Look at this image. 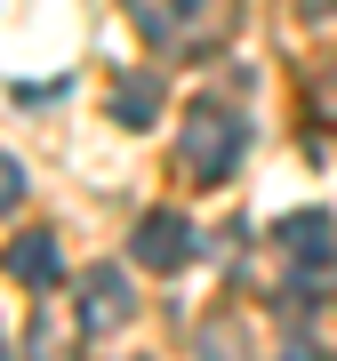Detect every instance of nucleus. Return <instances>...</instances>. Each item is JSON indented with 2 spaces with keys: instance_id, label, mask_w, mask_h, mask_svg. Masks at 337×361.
Segmentation results:
<instances>
[{
  "instance_id": "39448f33",
  "label": "nucleus",
  "mask_w": 337,
  "mask_h": 361,
  "mask_svg": "<svg viewBox=\"0 0 337 361\" xmlns=\"http://www.w3.org/2000/svg\"><path fill=\"white\" fill-rule=\"evenodd\" d=\"M129 322V289H121V273L104 265V273H89V289H80V329H121Z\"/></svg>"
},
{
  "instance_id": "6e6552de",
  "label": "nucleus",
  "mask_w": 337,
  "mask_h": 361,
  "mask_svg": "<svg viewBox=\"0 0 337 361\" xmlns=\"http://www.w3.org/2000/svg\"><path fill=\"white\" fill-rule=\"evenodd\" d=\"M177 8H185V16H193V8H201V0H177Z\"/></svg>"
},
{
  "instance_id": "7ed1b4c3",
  "label": "nucleus",
  "mask_w": 337,
  "mask_h": 361,
  "mask_svg": "<svg viewBox=\"0 0 337 361\" xmlns=\"http://www.w3.org/2000/svg\"><path fill=\"white\" fill-rule=\"evenodd\" d=\"M8 273L25 289H56V281H65V249H56V233H16V241H8Z\"/></svg>"
},
{
  "instance_id": "423d86ee",
  "label": "nucleus",
  "mask_w": 337,
  "mask_h": 361,
  "mask_svg": "<svg viewBox=\"0 0 337 361\" xmlns=\"http://www.w3.org/2000/svg\"><path fill=\"white\" fill-rule=\"evenodd\" d=\"M113 121H121V129H153V121H161V80L129 73V80L113 89Z\"/></svg>"
},
{
  "instance_id": "20e7f679",
  "label": "nucleus",
  "mask_w": 337,
  "mask_h": 361,
  "mask_svg": "<svg viewBox=\"0 0 337 361\" xmlns=\"http://www.w3.org/2000/svg\"><path fill=\"white\" fill-rule=\"evenodd\" d=\"M281 249H289L305 273H321V265L337 257V225L321 217V209H298V217H281Z\"/></svg>"
},
{
  "instance_id": "f03ea898",
  "label": "nucleus",
  "mask_w": 337,
  "mask_h": 361,
  "mask_svg": "<svg viewBox=\"0 0 337 361\" xmlns=\"http://www.w3.org/2000/svg\"><path fill=\"white\" fill-rule=\"evenodd\" d=\"M129 257L153 265V273H177L193 257V225H185L177 209H153V217H137V233H129Z\"/></svg>"
},
{
  "instance_id": "0eeeda50",
  "label": "nucleus",
  "mask_w": 337,
  "mask_h": 361,
  "mask_svg": "<svg viewBox=\"0 0 337 361\" xmlns=\"http://www.w3.org/2000/svg\"><path fill=\"white\" fill-rule=\"evenodd\" d=\"M16 201H25V161H16V153H0V217H8Z\"/></svg>"
},
{
  "instance_id": "f257e3e1",
  "label": "nucleus",
  "mask_w": 337,
  "mask_h": 361,
  "mask_svg": "<svg viewBox=\"0 0 337 361\" xmlns=\"http://www.w3.org/2000/svg\"><path fill=\"white\" fill-rule=\"evenodd\" d=\"M185 169H193L201 185H217V177L241 169V113H233V104L201 97L193 113H185Z\"/></svg>"
}]
</instances>
